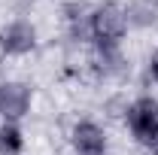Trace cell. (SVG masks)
<instances>
[{"label":"cell","instance_id":"obj_4","mask_svg":"<svg viewBox=\"0 0 158 155\" xmlns=\"http://www.w3.org/2000/svg\"><path fill=\"white\" fill-rule=\"evenodd\" d=\"M34 43H37V34L27 21H12L9 27L0 31V49L6 55H24L34 49Z\"/></svg>","mask_w":158,"mask_h":155},{"label":"cell","instance_id":"obj_5","mask_svg":"<svg viewBox=\"0 0 158 155\" xmlns=\"http://www.w3.org/2000/svg\"><path fill=\"white\" fill-rule=\"evenodd\" d=\"M73 149H76V155H103L106 152V134L94 122H79L73 128Z\"/></svg>","mask_w":158,"mask_h":155},{"label":"cell","instance_id":"obj_6","mask_svg":"<svg viewBox=\"0 0 158 155\" xmlns=\"http://www.w3.org/2000/svg\"><path fill=\"white\" fill-rule=\"evenodd\" d=\"M21 131L15 125H3L0 128V155H19L21 152Z\"/></svg>","mask_w":158,"mask_h":155},{"label":"cell","instance_id":"obj_7","mask_svg":"<svg viewBox=\"0 0 158 155\" xmlns=\"http://www.w3.org/2000/svg\"><path fill=\"white\" fill-rule=\"evenodd\" d=\"M149 70H152V76L158 79V52H155V55H152V64H149Z\"/></svg>","mask_w":158,"mask_h":155},{"label":"cell","instance_id":"obj_8","mask_svg":"<svg viewBox=\"0 0 158 155\" xmlns=\"http://www.w3.org/2000/svg\"><path fill=\"white\" fill-rule=\"evenodd\" d=\"M155 146H158V143H155Z\"/></svg>","mask_w":158,"mask_h":155},{"label":"cell","instance_id":"obj_1","mask_svg":"<svg viewBox=\"0 0 158 155\" xmlns=\"http://www.w3.org/2000/svg\"><path fill=\"white\" fill-rule=\"evenodd\" d=\"M125 27H128L125 12L116 3H103V6H98L91 12V37L98 40V46H103V49L116 46L118 40L125 37Z\"/></svg>","mask_w":158,"mask_h":155},{"label":"cell","instance_id":"obj_3","mask_svg":"<svg viewBox=\"0 0 158 155\" xmlns=\"http://www.w3.org/2000/svg\"><path fill=\"white\" fill-rule=\"evenodd\" d=\"M31 107V88L21 82H0V116L6 122L21 119Z\"/></svg>","mask_w":158,"mask_h":155},{"label":"cell","instance_id":"obj_2","mask_svg":"<svg viewBox=\"0 0 158 155\" xmlns=\"http://www.w3.org/2000/svg\"><path fill=\"white\" fill-rule=\"evenodd\" d=\"M128 128L143 146H155L158 143V100L152 97H140L128 110Z\"/></svg>","mask_w":158,"mask_h":155}]
</instances>
